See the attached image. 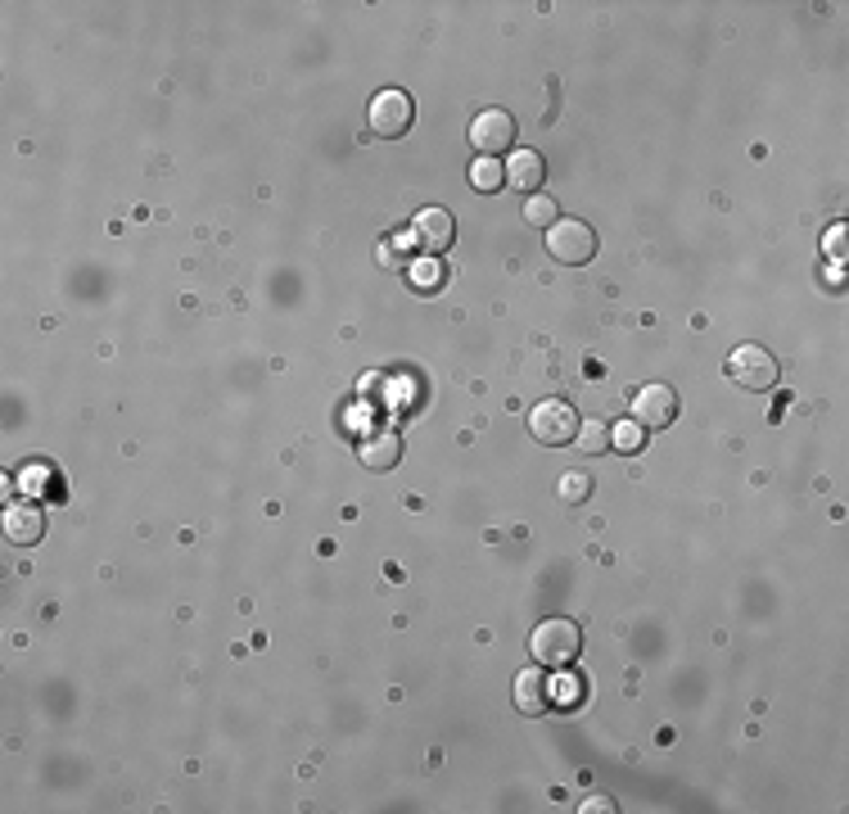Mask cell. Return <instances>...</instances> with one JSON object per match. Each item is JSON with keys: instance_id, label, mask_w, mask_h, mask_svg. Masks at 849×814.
<instances>
[{"instance_id": "obj_1", "label": "cell", "mask_w": 849, "mask_h": 814, "mask_svg": "<svg viewBox=\"0 0 849 814\" xmlns=\"http://www.w3.org/2000/svg\"><path fill=\"white\" fill-rule=\"evenodd\" d=\"M583 652V629L565 616H551L542 625H533L529 634V661L538 669H570Z\"/></svg>"}, {"instance_id": "obj_2", "label": "cell", "mask_w": 849, "mask_h": 814, "mask_svg": "<svg viewBox=\"0 0 849 814\" xmlns=\"http://www.w3.org/2000/svg\"><path fill=\"white\" fill-rule=\"evenodd\" d=\"M579 407L575 403H565V398H542L529 407V435L533 444L542 448H565V444H575L579 435Z\"/></svg>"}, {"instance_id": "obj_3", "label": "cell", "mask_w": 849, "mask_h": 814, "mask_svg": "<svg viewBox=\"0 0 849 814\" xmlns=\"http://www.w3.org/2000/svg\"><path fill=\"white\" fill-rule=\"evenodd\" d=\"M723 371H728V380H732L737 389L763 394V389H772V385H777V376H782V363H777L763 345H737V349L728 354Z\"/></svg>"}, {"instance_id": "obj_4", "label": "cell", "mask_w": 849, "mask_h": 814, "mask_svg": "<svg viewBox=\"0 0 849 814\" xmlns=\"http://www.w3.org/2000/svg\"><path fill=\"white\" fill-rule=\"evenodd\" d=\"M547 254L565 267H583L597 258V231L579 218H556V227H547Z\"/></svg>"}, {"instance_id": "obj_5", "label": "cell", "mask_w": 849, "mask_h": 814, "mask_svg": "<svg viewBox=\"0 0 849 814\" xmlns=\"http://www.w3.org/2000/svg\"><path fill=\"white\" fill-rule=\"evenodd\" d=\"M632 421L642 426V430H669L673 421H678V389L673 385H665V380H651V385H642V389H632Z\"/></svg>"}, {"instance_id": "obj_6", "label": "cell", "mask_w": 849, "mask_h": 814, "mask_svg": "<svg viewBox=\"0 0 849 814\" xmlns=\"http://www.w3.org/2000/svg\"><path fill=\"white\" fill-rule=\"evenodd\" d=\"M470 146L479 159H498L516 150V118L507 109H483L470 118Z\"/></svg>"}, {"instance_id": "obj_7", "label": "cell", "mask_w": 849, "mask_h": 814, "mask_svg": "<svg viewBox=\"0 0 849 814\" xmlns=\"http://www.w3.org/2000/svg\"><path fill=\"white\" fill-rule=\"evenodd\" d=\"M367 118H371V131H376V136H384V141H398V136L411 131L416 105H411V96H407L402 87H384V91H376Z\"/></svg>"}, {"instance_id": "obj_8", "label": "cell", "mask_w": 849, "mask_h": 814, "mask_svg": "<svg viewBox=\"0 0 849 814\" xmlns=\"http://www.w3.org/2000/svg\"><path fill=\"white\" fill-rule=\"evenodd\" d=\"M411 240L425 249V254H448L452 249V240H457V222H452V214L448 209H420L416 218H411Z\"/></svg>"}, {"instance_id": "obj_9", "label": "cell", "mask_w": 849, "mask_h": 814, "mask_svg": "<svg viewBox=\"0 0 849 814\" xmlns=\"http://www.w3.org/2000/svg\"><path fill=\"white\" fill-rule=\"evenodd\" d=\"M41 534H46V516H41V507H32V503H14V507H6V538L14 543V548H37Z\"/></svg>"}, {"instance_id": "obj_10", "label": "cell", "mask_w": 849, "mask_h": 814, "mask_svg": "<svg viewBox=\"0 0 849 814\" xmlns=\"http://www.w3.org/2000/svg\"><path fill=\"white\" fill-rule=\"evenodd\" d=\"M402 457V439L393 430H367L362 444H358V461L367 470H393Z\"/></svg>"}, {"instance_id": "obj_11", "label": "cell", "mask_w": 849, "mask_h": 814, "mask_svg": "<svg viewBox=\"0 0 849 814\" xmlns=\"http://www.w3.org/2000/svg\"><path fill=\"white\" fill-rule=\"evenodd\" d=\"M547 706H551L547 674H542L538 665L520 669V674H516V711H520V715H547Z\"/></svg>"}, {"instance_id": "obj_12", "label": "cell", "mask_w": 849, "mask_h": 814, "mask_svg": "<svg viewBox=\"0 0 849 814\" xmlns=\"http://www.w3.org/2000/svg\"><path fill=\"white\" fill-rule=\"evenodd\" d=\"M542 177H547V163H542L538 150H516V155L507 159V181H511L525 199L542 190Z\"/></svg>"}, {"instance_id": "obj_13", "label": "cell", "mask_w": 849, "mask_h": 814, "mask_svg": "<svg viewBox=\"0 0 849 814\" xmlns=\"http://www.w3.org/2000/svg\"><path fill=\"white\" fill-rule=\"evenodd\" d=\"M407 281H411V290H425V295H439L443 286H448V267L439 262V258H416V262H407Z\"/></svg>"}, {"instance_id": "obj_14", "label": "cell", "mask_w": 849, "mask_h": 814, "mask_svg": "<svg viewBox=\"0 0 849 814\" xmlns=\"http://www.w3.org/2000/svg\"><path fill=\"white\" fill-rule=\"evenodd\" d=\"M502 181H507V168H502L498 159H475V163H470V186H475L479 195H498Z\"/></svg>"}, {"instance_id": "obj_15", "label": "cell", "mask_w": 849, "mask_h": 814, "mask_svg": "<svg viewBox=\"0 0 849 814\" xmlns=\"http://www.w3.org/2000/svg\"><path fill=\"white\" fill-rule=\"evenodd\" d=\"M556 494H560V503H570V507L588 503V498H592V475H583V470H565L560 480H556Z\"/></svg>"}, {"instance_id": "obj_16", "label": "cell", "mask_w": 849, "mask_h": 814, "mask_svg": "<svg viewBox=\"0 0 849 814\" xmlns=\"http://www.w3.org/2000/svg\"><path fill=\"white\" fill-rule=\"evenodd\" d=\"M575 448H579V453H588V457L606 453V448H610V426H606V421H579Z\"/></svg>"}, {"instance_id": "obj_17", "label": "cell", "mask_w": 849, "mask_h": 814, "mask_svg": "<svg viewBox=\"0 0 849 814\" xmlns=\"http://www.w3.org/2000/svg\"><path fill=\"white\" fill-rule=\"evenodd\" d=\"M556 218H560V209H556L551 195L538 190V195L525 199V222H529V227H542V231H547V227H556Z\"/></svg>"}, {"instance_id": "obj_18", "label": "cell", "mask_w": 849, "mask_h": 814, "mask_svg": "<svg viewBox=\"0 0 849 814\" xmlns=\"http://www.w3.org/2000/svg\"><path fill=\"white\" fill-rule=\"evenodd\" d=\"M642 444H647V435H642V426H637V421H628V426L610 430V448H619V453H637Z\"/></svg>"}, {"instance_id": "obj_19", "label": "cell", "mask_w": 849, "mask_h": 814, "mask_svg": "<svg viewBox=\"0 0 849 814\" xmlns=\"http://www.w3.org/2000/svg\"><path fill=\"white\" fill-rule=\"evenodd\" d=\"M579 810H583V814H601V810L610 814V810H615V801H610V796H588Z\"/></svg>"}]
</instances>
